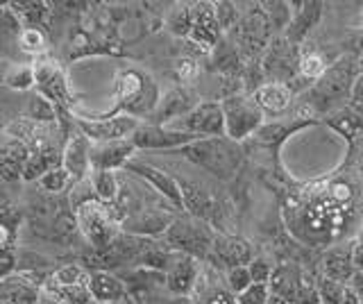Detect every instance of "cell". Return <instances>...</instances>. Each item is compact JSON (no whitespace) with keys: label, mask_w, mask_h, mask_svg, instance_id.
Segmentation results:
<instances>
[{"label":"cell","mask_w":363,"mask_h":304,"mask_svg":"<svg viewBox=\"0 0 363 304\" xmlns=\"http://www.w3.org/2000/svg\"><path fill=\"white\" fill-rule=\"evenodd\" d=\"M113 98H116L113 111H121V114H128L134 118H139V116L150 118L152 111L159 105V100H162L155 80L139 69H128L116 75Z\"/></svg>","instance_id":"1"},{"label":"cell","mask_w":363,"mask_h":304,"mask_svg":"<svg viewBox=\"0 0 363 304\" xmlns=\"http://www.w3.org/2000/svg\"><path fill=\"white\" fill-rule=\"evenodd\" d=\"M361 75L359 71V57L354 60L352 55H345V57H338L329 69L325 71V75L320 80H315L311 91H309V100L313 109H334L340 103H345L352 96V86H354L357 77Z\"/></svg>","instance_id":"2"},{"label":"cell","mask_w":363,"mask_h":304,"mask_svg":"<svg viewBox=\"0 0 363 304\" xmlns=\"http://www.w3.org/2000/svg\"><path fill=\"white\" fill-rule=\"evenodd\" d=\"M182 152H184L186 159L202 166L204 171H209L220 179H230L243 159V150L238 148V143L227 137L196 141L186 145V148H182Z\"/></svg>","instance_id":"3"},{"label":"cell","mask_w":363,"mask_h":304,"mask_svg":"<svg viewBox=\"0 0 363 304\" xmlns=\"http://www.w3.org/2000/svg\"><path fill=\"white\" fill-rule=\"evenodd\" d=\"M164 241L168 250L193 257V259H198V261L200 259L207 261L211 254L213 241H216V232L209 227L207 220L186 213V216H177L173 220V225H170L168 232L164 234Z\"/></svg>","instance_id":"4"},{"label":"cell","mask_w":363,"mask_h":304,"mask_svg":"<svg viewBox=\"0 0 363 304\" xmlns=\"http://www.w3.org/2000/svg\"><path fill=\"white\" fill-rule=\"evenodd\" d=\"M75 223L77 230L82 232L84 239L96 247V250H105L121 236V223L116 213L109 211L107 202L91 200L79 209H75Z\"/></svg>","instance_id":"5"},{"label":"cell","mask_w":363,"mask_h":304,"mask_svg":"<svg viewBox=\"0 0 363 304\" xmlns=\"http://www.w3.org/2000/svg\"><path fill=\"white\" fill-rule=\"evenodd\" d=\"M225 114V137L234 143H241L264 128V111L257 105L255 96L247 94H232L223 100Z\"/></svg>","instance_id":"6"},{"label":"cell","mask_w":363,"mask_h":304,"mask_svg":"<svg viewBox=\"0 0 363 304\" xmlns=\"http://www.w3.org/2000/svg\"><path fill=\"white\" fill-rule=\"evenodd\" d=\"M261 71L270 82L291 86L295 77L300 75V48L284 35L272 37L268 50L264 52V60H261Z\"/></svg>","instance_id":"7"},{"label":"cell","mask_w":363,"mask_h":304,"mask_svg":"<svg viewBox=\"0 0 363 304\" xmlns=\"http://www.w3.org/2000/svg\"><path fill=\"white\" fill-rule=\"evenodd\" d=\"M77 130L86 134L94 143H113V141H128L134 137L143 123L128 114L116 116H94V118H77Z\"/></svg>","instance_id":"8"},{"label":"cell","mask_w":363,"mask_h":304,"mask_svg":"<svg viewBox=\"0 0 363 304\" xmlns=\"http://www.w3.org/2000/svg\"><path fill=\"white\" fill-rule=\"evenodd\" d=\"M270 35H272V28L266 18V12L264 9H255V12H250L241 18V23L232 30L230 39L241 55H245V57H255V55H261L268 50L270 41H272Z\"/></svg>","instance_id":"9"},{"label":"cell","mask_w":363,"mask_h":304,"mask_svg":"<svg viewBox=\"0 0 363 304\" xmlns=\"http://www.w3.org/2000/svg\"><path fill=\"white\" fill-rule=\"evenodd\" d=\"M173 130L193 134L198 139H218L225 137V114H223V105L220 103H200L196 109L186 114L184 118H179L173 125H168Z\"/></svg>","instance_id":"10"},{"label":"cell","mask_w":363,"mask_h":304,"mask_svg":"<svg viewBox=\"0 0 363 304\" xmlns=\"http://www.w3.org/2000/svg\"><path fill=\"white\" fill-rule=\"evenodd\" d=\"M252 259H255V252L250 241L234 234H216L207 264L227 273V270L238 268V266H250Z\"/></svg>","instance_id":"11"},{"label":"cell","mask_w":363,"mask_h":304,"mask_svg":"<svg viewBox=\"0 0 363 304\" xmlns=\"http://www.w3.org/2000/svg\"><path fill=\"white\" fill-rule=\"evenodd\" d=\"M202 141L198 137L186 132H179L173 128H164V125H141L139 130L134 132L132 143L136 145V150L143 148V150H175V148H186V145Z\"/></svg>","instance_id":"12"},{"label":"cell","mask_w":363,"mask_h":304,"mask_svg":"<svg viewBox=\"0 0 363 304\" xmlns=\"http://www.w3.org/2000/svg\"><path fill=\"white\" fill-rule=\"evenodd\" d=\"M200 103L196 94L191 91L186 86H177V89H170L166 96H162L159 100L157 109L152 111L150 116V125H173L179 118H184L186 114H191L193 109H196Z\"/></svg>","instance_id":"13"},{"label":"cell","mask_w":363,"mask_h":304,"mask_svg":"<svg viewBox=\"0 0 363 304\" xmlns=\"http://www.w3.org/2000/svg\"><path fill=\"white\" fill-rule=\"evenodd\" d=\"M193 9V28H191V41L202 46L204 50H213L223 41V30L216 16L213 3H196Z\"/></svg>","instance_id":"14"},{"label":"cell","mask_w":363,"mask_h":304,"mask_svg":"<svg viewBox=\"0 0 363 304\" xmlns=\"http://www.w3.org/2000/svg\"><path fill=\"white\" fill-rule=\"evenodd\" d=\"M189 304H238V300L227 286V281L220 279V270L204 264Z\"/></svg>","instance_id":"15"},{"label":"cell","mask_w":363,"mask_h":304,"mask_svg":"<svg viewBox=\"0 0 363 304\" xmlns=\"http://www.w3.org/2000/svg\"><path fill=\"white\" fill-rule=\"evenodd\" d=\"M136 152V145L132 139L128 141H113V143H94L91 141V171H121L128 168L132 157Z\"/></svg>","instance_id":"16"},{"label":"cell","mask_w":363,"mask_h":304,"mask_svg":"<svg viewBox=\"0 0 363 304\" xmlns=\"http://www.w3.org/2000/svg\"><path fill=\"white\" fill-rule=\"evenodd\" d=\"M128 168L136 177L145 179V182L150 184L159 196L166 198L175 209H184V196H182V186L175 177H170L166 171H162V168H155L143 162H130Z\"/></svg>","instance_id":"17"},{"label":"cell","mask_w":363,"mask_h":304,"mask_svg":"<svg viewBox=\"0 0 363 304\" xmlns=\"http://www.w3.org/2000/svg\"><path fill=\"white\" fill-rule=\"evenodd\" d=\"M37 73V89L43 98H48L55 107H68L73 103L68 96V84L62 69L55 62H37L34 64Z\"/></svg>","instance_id":"18"},{"label":"cell","mask_w":363,"mask_h":304,"mask_svg":"<svg viewBox=\"0 0 363 304\" xmlns=\"http://www.w3.org/2000/svg\"><path fill=\"white\" fill-rule=\"evenodd\" d=\"M200 273H202V266L198 259L193 257H186V254H177V259L170 268L166 270V288L173 293V295H193V291L198 286V279H200Z\"/></svg>","instance_id":"19"},{"label":"cell","mask_w":363,"mask_h":304,"mask_svg":"<svg viewBox=\"0 0 363 304\" xmlns=\"http://www.w3.org/2000/svg\"><path fill=\"white\" fill-rule=\"evenodd\" d=\"M62 166L71 173L73 182L86 179L91 175V139L82 132H75L66 139L62 150Z\"/></svg>","instance_id":"20"},{"label":"cell","mask_w":363,"mask_h":304,"mask_svg":"<svg viewBox=\"0 0 363 304\" xmlns=\"http://www.w3.org/2000/svg\"><path fill=\"white\" fill-rule=\"evenodd\" d=\"M173 220H175L173 216L157 209H139L132 216H125L121 220V227L123 232H132L134 236H155V234H166Z\"/></svg>","instance_id":"21"},{"label":"cell","mask_w":363,"mask_h":304,"mask_svg":"<svg viewBox=\"0 0 363 304\" xmlns=\"http://www.w3.org/2000/svg\"><path fill=\"white\" fill-rule=\"evenodd\" d=\"M359 273L352 259V243L329 247L323 257V277L334 279L338 284H350V279Z\"/></svg>","instance_id":"22"},{"label":"cell","mask_w":363,"mask_h":304,"mask_svg":"<svg viewBox=\"0 0 363 304\" xmlns=\"http://www.w3.org/2000/svg\"><path fill=\"white\" fill-rule=\"evenodd\" d=\"M89 295L98 304H113L128 298V288L109 270H94L89 273Z\"/></svg>","instance_id":"23"},{"label":"cell","mask_w":363,"mask_h":304,"mask_svg":"<svg viewBox=\"0 0 363 304\" xmlns=\"http://www.w3.org/2000/svg\"><path fill=\"white\" fill-rule=\"evenodd\" d=\"M293 89L289 84H279V82H264L257 91L252 94L257 105L261 111L268 116H281L293 103Z\"/></svg>","instance_id":"24"},{"label":"cell","mask_w":363,"mask_h":304,"mask_svg":"<svg viewBox=\"0 0 363 304\" xmlns=\"http://www.w3.org/2000/svg\"><path fill=\"white\" fill-rule=\"evenodd\" d=\"M323 3H300L298 9L293 12V21L289 30L284 32V37H286L291 43H302L306 37H309V32L318 26V21L323 16Z\"/></svg>","instance_id":"25"},{"label":"cell","mask_w":363,"mask_h":304,"mask_svg":"<svg viewBox=\"0 0 363 304\" xmlns=\"http://www.w3.org/2000/svg\"><path fill=\"white\" fill-rule=\"evenodd\" d=\"M30 150L26 141L18 139H7L3 143V154H0V173H3V179L11 182V179L23 177V171H26V164L30 159Z\"/></svg>","instance_id":"26"},{"label":"cell","mask_w":363,"mask_h":304,"mask_svg":"<svg viewBox=\"0 0 363 304\" xmlns=\"http://www.w3.org/2000/svg\"><path fill=\"white\" fill-rule=\"evenodd\" d=\"M315 125V118H306V120H277V123H270V125H264L257 134L255 139L264 145H277L281 143L286 137H291L293 132H298L300 128H309Z\"/></svg>","instance_id":"27"},{"label":"cell","mask_w":363,"mask_h":304,"mask_svg":"<svg viewBox=\"0 0 363 304\" xmlns=\"http://www.w3.org/2000/svg\"><path fill=\"white\" fill-rule=\"evenodd\" d=\"M332 64H327L325 55L315 48H300V77L302 80H320L325 71Z\"/></svg>","instance_id":"28"},{"label":"cell","mask_w":363,"mask_h":304,"mask_svg":"<svg viewBox=\"0 0 363 304\" xmlns=\"http://www.w3.org/2000/svg\"><path fill=\"white\" fill-rule=\"evenodd\" d=\"M211 52H213V64L218 66V71L234 75L241 69V52H238V48L232 43V39L223 37V41Z\"/></svg>","instance_id":"29"},{"label":"cell","mask_w":363,"mask_h":304,"mask_svg":"<svg viewBox=\"0 0 363 304\" xmlns=\"http://www.w3.org/2000/svg\"><path fill=\"white\" fill-rule=\"evenodd\" d=\"M91 184L96 188V196L102 202H113L118 198V177L113 171H91Z\"/></svg>","instance_id":"30"},{"label":"cell","mask_w":363,"mask_h":304,"mask_svg":"<svg viewBox=\"0 0 363 304\" xmlns=\"http://www.w3.org/2000/svg\"><path fill=\"white\" fill-rule=\"evenodd\" d=\"M261 7H266L264 12H266V18H268V23L272 28V32H286L289 26H291V21H293V12H295V5L291 3H264Z\"/></svg>","instance_id":"31"},{"label":"cell","mask_w":363,"mask_h":304,"mask_svg":"<svg viewBox=\"0 0 363 304\" xmlns=\"http://www.w3.org/2000/svg\"><path fill=\"white\" fill-rule=\"evenodd\" d=\"M5 84L16 91H30L32 86H37V73L32 66H14L5 73Z\"/></svg>","instance_id":"32"},{"label":"cell","mask_w":363,"mask_h":304,"mask_svg":"<svg viewBox=\"0 0 363 304\" xmlns=\"http://www.w3.org/2000/svg\"><path fill=\"white\" fill-rule=\"evenodd\" d=\"M71 184H75V182H73L71 173H68L64 166L52 168V171H48L39 179V186L45 191V193H55V196L62 193V191H66Z\"/></svg>","instance_id":"33"},{"label":"cell","mask_w":363,"mask_h":304,"mask_svg":"<svg viewBox=\"0 0 363 304\" xmlns=\"http://www.w3.org/2000/svg\"><path fill=\"white\" fill-rule=\"evenodd\" d=\"M57 116V107L50 103L48 98H43L41 94L30 96L28 103V118L32 123H52Z\"/></svg>","instance_id":"34"},{"label":"cell","mask_w":363,"mask_h":304,"mask_svg":"<svg viewBox=\"0 0 363 304\" xmlns=\"http://www.w3.org/2000/svg\"><path fill=\"white\" fill-rule=\"evenodd\" d=\"M168 28L177 37H191V28H193L191 5H175V9L168 16Z\"/></svg>","instance_id":"35"},{"label":"cell","mask_w":363,"mask_h":304,"mask_svg":"<svg viewBox=\"0 0 363 304\" xmlns=\"http://www.w3.org/2000/svg\"><path fill=\"white\" fill-rule=\"evenodd\" d=\"M52 281L57 286H64V288H77V286L89 284V275L84 273V268H79L75 264H68V266L57 270Z\"/></svg>","instance_id":"36"},{"label":"cell","mask_w":363,"mask_h":304,"mask_svg":"<svg viewBox=\"0 0 363 304\" xmlns=\"http://www.w3.org/2000/svg\"><path fill=\"white\" fill-rule=\"evenodd\" d=\"M225 281H227V286H230V291L234 293L236 298L241 295V293H245L250 286H255L252 275H250V268L247 266H238V268L227 270V273H225Z\"/></svg>","instance_id":"37"},{"label":"cell","mask_w":363,"mask_h":304,"mask_svg":"<svg viewBox=\"0 0 363 304\" xmlns=\"http://www.w3.org/2000/svg\"><path fill=\"white\" fill-rule=\"evenodd\" d=\"M216 7V16H218V23H220V30L223 32H232L238 23H241V12H238V7L234 3H213Z\"/></svg>","instance_id":"38"},{"label":"cell","mask_w":363,"mask_h":304,"mask_svg":"<svg viewBox=\"0 0 363 304\" xmlns=\"http://www.w3.org/2000/svg\"><path fill=\"white\" fill-rule=\"evenodd\" d=\"M18 43H21V48L30 52V55H37V52H43L45 50V37H43V32L39 28H26L21 32V37H18Z\"/></svg>","instance_id":"39"},{"label":"cell","mask_w":363,"mask_h":304,"mask_svg":"<svg viewBox=\"0 0 363 304\" xmlns=\"http://www.w3.org/2000/svg\"><path fill=\"white\" fill-rule=\"evenodd\" d=\"M247 268H250V275H252L255 284H270L272 275H275V266H272L266 257H255Z\"/></svg>","instance_id":"40"},{"label":"cell","mask_w":363,"mask_h":304,"mask_svg":"<svg viewBox=\"0 0 363 304\" xmlns=\"http://www.w3.org/2000/svg\"><path fill=\"white\" fill-rule=\"evenodd\" d=\"M236 300H238V304H270L272 293H270L268 284H255V286H250L245 293H241Z\"/></svg>","instance_id":"41"},{"label":"cell","mask_w":363,"mask_h":304,"mask_svg":"<svg viewBox=\"0 0 363 304\" xmlns=\"http://www.w3.org/2000/svg\"><path fill=\"white\" fill-rule=\"evenodd\" d=\"M347 107H352L354 111H359V114H363V73L357 77L354 86H352V96H350Z\"/></svg>","instance_id":"42"},{"label":"cell","mask_w":363,"mask_h":304,"mask_svg":"<svg viewBox=\"0 0 363 304\" xmlns=\"http://www.w3.org/2000/svg\"><path fill=\"white\" fill-rule=\"evenodd\" d=\"M352 259H354L359 273H363V232L359 234L357 241H352Z\"/></svg>","instance_id":"43"},{"label":"cell","mask_w":363,"mask_h":304,"mask_svg":"<svg viewBox=\"0 0 363 304\" xmlns=\"http://www.w3.org/2000/svg\"><path fill=\"white\" fill-rule=\"evenodd\" d=\"M196 73H198V66L193 62H179V77L184 82L193 80V75H196Z\"/></svg>","instance_id":"44"},{"label":"cell","mask_w":363,"mask_h":304,"mask_svg":"<svg viewBox=\"0 0 363 304\" xmlns=\"http://www.w3.org/2000/svg\"><path fill=\"white\" fill-rule=\"evenodd\" d=\"M350 288L354 291L359 304H363V273H357L354 277L350 279Z\"/></svg>","instance_id":"45"},{"label":"cell","mask_w":363,"mask_h":304,"mask_svg":"<svg viewBox=\"0 0 363 304\" xmlns=\"http://www.w3.org/2000/svg\"><path fill=\"white\" fill-rule=\"evenodd\" d=\"M37 304H64L60 298L55 295L52 291H48V288H41V298H39V302Z\"/></svg>","instance_id":"46"},{"label":"cell","mask_w":363,"mask_h":304,"mask_svg":"<svg viewBox=\"0 0 363 304\" xmlns=\"http://www.w3.org/2000/svg\"><path fill=\"white\" fill-rule=\"evenodd\" d=\"M359 71L363 73V50H361V55H359Z\"/></svg>","instance_id":"47"},{"label":"cell","mask_w":363,"mask_h":304,"mask_svg":"<svg viewBox=\"0 0 363 304\" xmlns=\"http://www.w3.org/2000/svg\"><path fill=\"white\" fill-rule=\"evenodd\" d=\"M3 304H9V302H3Z\"/></svg>","instance_id":"48"}]
</instances>
